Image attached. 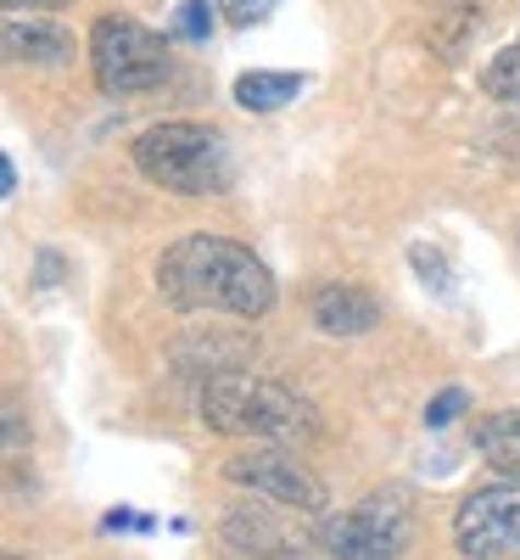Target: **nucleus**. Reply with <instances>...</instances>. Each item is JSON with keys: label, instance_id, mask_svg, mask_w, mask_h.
I'll return each mask as SVG.
<instances>
[{"label": "nucleus", "instance_id": "f257e3e1", "mask_svg": "<svg viewBox=\"0 0 520 560\" xmlns=\"http://www.w3.org/2000/svg\"><path fill=\"white\" fill-rule=\"evenodd\" d=\"M157 292L179 314H235V319H263L274 308V275L269 264L229 242V236H179L157 258Z\"/></svg>", "mask_w": 520, "mask_h": 560}, {"label": "nucleus", "instance_id": "f03ea898", "mask_svg": "<svg viewBox=\"0 0 520 560\" xmlns=\"http://www.w3.org/2000/svg\"><path fill=\"white\" fill-rule=\"evenodd\" d=\"M197 409H202L208 432L252 438V443H297V438H314V427H319L308 398H297L292 387H280L269 376H247V370L208 376Z\"/></svg>", "mask_w": 520, "mask_h": 560}, {"label": "nucleus", "instance_id": "7ed1b4c3", "mask_svg": "<svg viewBox=\"0 0 520 560\" xmlns=\"http://www.w3.org/2000/svg\"><path fill=\"white\" fill-rule=\"evenodd\" d=\"M134 168L174 197H224L235 185L229 140L213 124L197 118H168L134 135Z\"/></svg>", "mask_w": 520, "mask_h": 560}, {"label": "nucleus", "instance_id": "20e7f679", "mask_svg": "<svg viewBox=\"0 0 520 560\" xmlns=\"http://www.w3.org/2000/svg\"><path fill=\"white\" fill-rule=\"evenodd\" d=\"M174 57L168 39L146 23H134L123 12H107L90 28V73H96L102 96H146L168 79Z\"/></svg>", "mask_w": 520, "mask_h": 560}, {"label": "nucleus", "instance_id": "39448f33", "mask_svg": "<svg viewBox=\"0 0 520 560\" xmlns=\"http://www.w3.org/2000/svg\"><path fill=\"white\" fill-rule=\"evenodd\" d=\"M414 538V510L403 488H381L342 516L319 522V549L330 560H398Z\"/></svg>", "mask_w": 520, "mask_h": 560}, {"label": "nucleus", "instance_id": "423d86ee", "mask_svg": "<svg viewBox=\"0 0 520 560\" xmlns=\"http://www.w3.org/2000/svg\"><path fill=\"white\" fill-rule=\"evenodd\" d=\"M224 477L235 488L263 493L280 510H292V516H324V504H330L324 482L286 448H247V454H235V459H224Z\"/></svg>", "mask_w": 520, "mask_h": 560}, {"label": "nucleus", "instance_id": "0eeeda50", "mask_svg": "<svg viewBox=\"0 0 520 560\" xmlns=\"http://www.w3.org/2000/svg\"><path fill=\"white\" fill-rule=\"evenodd\" d=\"M453 538L464 560H520V482L470 493L453 510Z\"/></svg>", "mask_w": 520, "mask_h": 560}, {"label": "nucleus", "instance_id": "6e6552de", "mask_svg": "<svg viewBox=\"0 0 520 560\" xmlns=\"http://www.w3.org/2000/svg\"><path fill=\"white\" fill-rule=\"evenodd\" d=\"M308 314H314V325L324 337H364V331L381 325V303H375L364 287H353V280H330V287H319Z\"/></svg>", "mask_w": 520, "mask_h": 560}, {"label": "nucleus", "instance_id": "1a4fd4ad", "mask_svg": "<svg viewBox=\"0 0 520 560\" xmlns=\"http://www.w3.org/2000/svg\"><path fill=\"white\" fill-rule=\"evenodd\" d=\"M470 443L482 448V459L504 482H520V409H498V415H482L470 427Z\"/></svg>", "mask_w": 520, "mask_h": 560}, {"label": "nucleus", "instance_id": "9d476101", "mask_svg": "<svg viewBox=\"0 0 520 560\" xmlns=\"http://www.w3.org/2000/svg\"><path fill=\"white\" fill-rule=\"evenodd\" d=\"M7 57L12 62H68L73 57V34L62 23H23V18H7Z\"/></svg>", "mask_w": 520, "mask_h": 560}, {"label": "nucleus", "instance_id": "9b49d317", "mask_svg": "<svg viewBox=\"0 0 520 560\" xmlns=\"http://www.w3.org/2000/svg\"><path fill=\"white\" fill-rule=\"evenodd\" d=\"M303 90V73H269V68H252L235 79V107L247 113H280L286 102H297Z\"/></svg>", "mask_w": 520, "mask_h": 560}, {"label": "nucleus", "instance_id": "f8f14e48", "mask_svg": "<svg viewBox=\"0 0 520 560\" xmlns=\"http://www.w3.org/2000/svg\"><path fill=\"white\" fill-rule=\"evenodd\" d=\"M482 90L493 102H520V39L504 45V51L482 68Z\"/></svg>", "mask_w": 520, "mask_h": 560}, {"label": "nucleus", "instance_id": "ddd939ff", "mask_svg": "<svg viewBox=\"0 0 520 560\" xmlns=\"http://www.w3.org/2000/svg\"><path fill=\"white\" fill-rule=\"evenodd\" d=\"M213 0H179V18H174V34L179 39H191V45H202L208 34H213Z\"/></svg>", "mask_w": 520, "mask_h": 560}, {"label": "nucleus", "instance_id": "4468645a", "mask_svg": "<svg viewBox=\"0 0 520 560\" xmlns=\"http://www.w3.org/2000/svg\"><path fill=\"white\" fill-rule=\"evenodd\" d=\"M409 264L419 269V280H425L432 292H453V275H448V264H442V253H437V247L414 242V247H409Z\"/></svg>", "mask_w": 520, "mask_h": 560}, {"label": "nucleus", "instance_id": "2eb2a0df", "mask_svg": "<svg viewBox=\"0 0 520 560\" xmlns=\"http://www.w3.org/2000/svg\"><path fill=\"white\" fill-rule=\"evenodd\" d=\"M470 409V393L464 387H442L432 404H425V427H448V420H459Z\"/></svg>", "mask_w": 520, "mask_h": 560}, {"label": "nucleus", "instance_id": "dca6fc26", "mask_svg": "<svg viewBox=\"0 0 520 560\" xmlns=\"http://www.w3.org/2000/svg\"><path fill=\"white\" fill-rule=\"evenodd\" d=\"M213 7L224 12V23H235V28H247V23L269 18V7H274V0H213Z\"/></svg>", "mask_w": 520, "mask_h": 560}, {"label": "nucleus", "instance_id": "f3484780", "mask_svg": "<svg viewBox=\"0 0 520 560\" xmlns=\"http://www.w3.org/2000/svg\"><path fill=\"white\" fill-rule=\"evenodd\" d=\"M73 0H7V12H62Z\"/></svg>", "mask_w": 520, "mask_h": 560}, {"label": "nucleus", "instance_id": "a211bd4d", "mask_svg": "<svg viewBox=\"0 0 520 560\" xmlns=\"http://www.w3.org/2000/svg\"><path fill=\"white\" fill-rule=\"evenodd\" d=\"M0 191H17V168H12V158H0Z\"/></svg>", "mask_w": 520, "mask_h": 560}, {"label": "nucleus", "instance_id": "6ab92c4d", "mask_svg": "<svg viewBox=\"0 0 520 560\" xmlns=\"http://www.w3.org/2000/svg\"><path fill=\"white\" fill-rule=\"evenodd\" d=\"M241 560H252V555H241ZM269 560H314L308 549H292V555H269Z\"/></svg>", "mask_w": 520, "mask_h": 560}, {"label": "nucleus", "instance_id": "aec40b11", "mask_svg": "<svg viewBox=\"0 0 520 560\" xmlns=\"http://www.w3.org/2000/svg\"><path fill=\"white\" fill-rule=\"evenodd\" d=\"M7 560H17V555H7Z\"/></svg>", "mask_w": 520, "mask_h": 560}]
</instances>
